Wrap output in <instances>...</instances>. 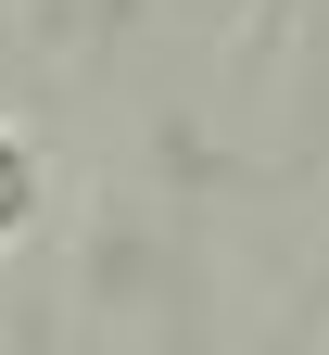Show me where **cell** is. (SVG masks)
<instances>
[{
	"label": "cell",
	"mask_w": 329,
	"mask_h": 355,
	"mask_svg": "<svg viewBox=\"0 0 329 355\" xmlns=\"http://www.w3.org/2000/svg\"><path fill=\"white\" fill-rule=\"evenodd\" d=\"M26 216H38V153L13 140V127H0V241H13Z\"/></svg>",
	"instance_id": "obj_1"
}]
</instances>
